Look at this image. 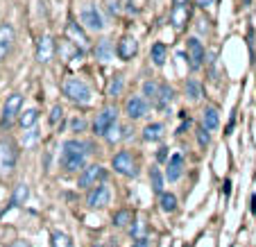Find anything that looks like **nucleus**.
Instances as JSON below:
<instances>
[{
  "label": "nucleus",
  "mask_w": 256,
  "mask_h": 247,
  "mask_svg": "<svg viewBox=\"0 0 256 247\" xmlns=\"http://www.w3.org/2000/svg\"><path fill=\"white\" fill-rule=\"evenodd\" d=\"M93 148L84 140H78V138H70L64 143L62 148V168L66 172H75V170L84 168L86 164V156L91 154Z\"/></svg>",
  "instance_id": "obj_1"
},
{
  "label": "nucleus",
  "mask_w": 256,
  "mask_h": 247,
  "mask_svg": "<svg viewBox=\"0 0 256 247\" xmlns=\"http://www.w3.org/2000/svg\"><path fill=\"white\" fill-rule=\"evenodd\" d=\"M62 91H64V96L70 102H75V104H88V102H91V88H88V84H84L82 80H78V78L64 80Z\"/></svg>",
  "instance_id": "obj_2"
},
{
  "label": "nucleus",
  "mask_w": 256,
  "mask_h": 247,
  "mask_svg": "<svg viewBox=\"0 0 256 247\" xmlns=\"http://www.w3.org/2000/svg\"><path fill=\"white\" fill-rule=\"evenodd\" d=\"M112 168L122 177H136L138 174V161L132 150H120L112 161Z\"/></svg>",
  "instance_id": "obj_3"
},
{
  "label": "nucleus",
  "mask_w": 256,
  "mask_h": 247,
  "mask_svg": "<svg viewBox=\"0 0 256 247\" xmlns=\"http://www.w3.org/2000/svg\"><path fill=\"white\" fill-rule=\"evenodd\" d=\"M104 180H106V170L102 168V166L93 164V166H86V168L80 172L78 186L84 188V190H91V188H96L98 184H102Z\"/></svg>",
  "instance_id": "obj_4"
},
{
  "label": "nucleus",
  "mask_w": 256,
  "mask_h": 247,
  "mask_svg": "<svg viewBox=\"0 0 256 247\" xmlns=\"http://www.w3.org/2000/svg\"><path fill=\"white\" fill-rule=\"evenodd\" d=\"M116 118H118V112L116 107H106L98 114L96 122H93V134L96 136H106V132L112 130L116 125Z\"/></svg>",
  "instance_id": "obj_5"
},
{
  "label": "nucleus",
  "mask_w": 256,
  "mask_h": 247,
  "mask_svg": "<svg viewBox=\"0 0 256 247\" xmlns=\"http://www.w3.org/2000/svg\"><path fill=\"white\" fill-rule=\"evenodd\" d=\"M190 18V5L188 0H172V14H170V23L174 25V30H182L188 25Z\"/></svg>",
  "instance_id": "obj_6"
},
{
  "label": "nucleus",
  "mask_w": 256,
  "mask_h": 247,
  "mask_svg": "<svg viewBox=\"0 0 256 247\" xmlns=\"http://www.w3.org/2000/svg\"><path fill=\"white\" fill-rule=\"evenodd\" d=\"M14 166H16V150H14V146H12L10 140H0V174H2V177L12 174Z\"/></svg>",
  "instance_id": "obj_7"
},
{
  "label": "nucleus",
  "mask_w": 256,
  "mask_h": 247,
  "mask_svg": "<svg viewBox=\"0 0 256 247\" xmlns=\"http://www.w3.org/2000/svg\"><path fill=\"white\" fill-rule=\"evenodd\" d=\"M80 18H82L84 28L93 30V32H100V30L104 28V20H102V14L98 12V7L93 5V2H86V5L82 7V14H80Z\"/></svg>",
  "instance_id": "obj_8"
},
{
  "label": "nucleus",
  "mask_w": 256,
  "mask_h": 247,
  "mask_svg": "<svg viewBox=\"0 0 256 247\" xmlns=\"http://www.w3.org/2000/svg\"><path fill=\"white\" fill-rule=\"evenodd\" d=\"M186 48H188V66H190V70L202 68L204 66V57H206L202 41H200L198 36H190V39L186 41Z\"/></svg>",
  "instance_id": "obj_9"
},
{
  "label": "nucleus",
  "mask_w": 256,
  "mask_h": 247,
  "mask_svg": "<svg viewBox=\"0 0 256 247\" xmlns=\"http://www.w3.org/2000/svg\"><path fill=\"white\" fill-rule=\"evenodd\" d=\"M109 200H112V190H109L106 184H98L96 188H91L86 195V204L91 208H104L106 204H109Z\"/></svg>",
  "instance_id": "obj_10"
},
{
  "label": "nucleus",
  "mask_w": 256,
  "mask_h": 247,
  "mask_svg": "<svg viewBox=\"0 0 256 247\" xmlns=\"http://www.w3.org/2000/svg\"><path fill=\"white\" fill-rule=\"evenodd\" d=\"M148 109H150V100H148L145 96H132L130 100H127V104H125V112H127V116H130L132 120L143 118L145 114H148Z\"/></svg>",
  "instance_id": "obj_11"
},
{
  "label": "nucleus",
  "mask_w": 256,
  "mask_h": 247,
  "mask_svg": "<svg viewBox=\"0 0 256 247\" xmlns=\"http://www.w3.org/2000/svg\"><path fill=\"white\" fill-rule=\"evenodd\" d=\"M20 107H23V96L20 93H14V96L7 98L5 109H2V125H12L16 120V116L20 114Z\"/></svg>",
  "instance_id": "obj_12"
},
{
  "label": "nucleus",
  "mask_w": 256,
  "mask_h": 247,
  "mask_svg": "<svg viewBox=\"0 0 256 247\" xmlns=\"http://www.w3.org/2000/svg\"><path fill=\"white\" fill-rule=\"evenodd\" d=\"M54 52H57V46H54V39L52 36H41L39 44H36V59H39L41 64H48L50 59L54 57Z\"/></svg>",
  "instance_id": "obj_13"
},
{
  "label": "nucleus",
  "mask_w": 256,
  "mask_h": 247,
  "mask_svg": "<svg viewBox=\"0 0 256 247\" xmlns=\"http://www.w3.org/2000/svg\"><path fill=\"white\" fill-rule=\"evenodd\" d=\"M66 36H68V41H72V44L78 46L80 50H88L86 34H84V30L80 28L75 20H68V25H66Z\"/></svg>",
  "instance_id": "obj_14"
},
{
  "label": "nucleus",
  "mask_w": 256,
  "mask_h": 247,
  "mask_svg": "<svg viewBox=\"0 0 256 247\" xmlns=\"http://www.w3.org/2000/svg\"><path fill=\"white\" fill-rule=\"evenodd\" d=\"M12 44H14V28L10 23H2L0 25V62L10 54Z\"/></svg>",
  "instance_id": "obj_15"
},
{
  "label": "nucleus",
  "mask_w": 256,
  "mask_h": 247,
  "mask_svg": "<svg viewBox=\"0 0 256 247\" xmlns=\"http://www.w3.org/2000/svg\"><path fill=\"white\" fill-rule=\"evenodd\" d=\"M116 52H118V57L120 59H134L136 57V52H138V44H136V39L134 36H122L120 41H118V48H116Z\"/></svg>",
  "instance_id": "obj_16"
},
{
  "label": "nucleus",
  "mask_w": 256,
  "mask_h": 247,
  "mask_svg": "<svg viewBox=\"0 0 256 247\" xmlns=\"http://www.w3.org/2000/svg\"><path fill=\"white\" fill-rule=\"evenodd\" d=\"M114 54H116V48H114V41L109 39H100L96 46V57L100 62H112Z\"/></svg>",
  "instance_id": "obj_17"
},
{
  "label": "nucleus",
  "mask_w": 256,
  "mask_h": 247,
  "mask_svg": "<svg viewBox=\"0 0 256 247\" xmlns=\"http://www.w3.org/2000/svg\"><path fill=\"white\" fill-rule=\"evenodd\" d=\"M184 172V156L182 154H172L168 161V180L170 182H177Z\"/></svg>",
  "instance_id": "obj_18"
},
{
  "label": "nucleus",
  "mask_w": 256,
  "mask_h": 247,
  "mask_svg": "<svg viewBox=\"0 0 256 247\" xmlns=\"http://www.w3.org/2000/svg\"><path fill=\"white\" fill-rule=\"evenodd\" d=\"M174 93L170 88V84H159V96H156V107L159 109H168L170 102H172Z\"/></svg>",
  "instance_id": "obj_19"
},
{
  "label": "nucleus",
  "mask_w": 256,
  "mask_h": 247,
  "mask_svg": "<svg viewBox=\"0 0 256 247\" xmlns=\"http://www.w3.org/2000/svg\"><path fill=\"white\" fill-rule=\"evenodd\" d=\"M218 125H220V114H218L216 107H206L204 109V127L208 132H216Z\"/></svg>",
  "instance_id": "obj_20"
},
{
  "label": "nucleus",
  "mask_w": 256,
  "mask_h": 247,
  "mask_svg": "<svg viewBox=\"0 0 256 247\" xmlns=\"http://www.w3.org/2000/svg\"><path fill=\"white\" fill-rule=\"evenodd\" d=\"M28 186L25 184H18L14 188V193H12V200H10V204H7V208H12V206H20V204L25 202V200H28Z\"/></svg>",
  "instance_id": "obj_21"
},
{
  "label": "nucleus",
  "mask_w": 256,
  "mask_h": 247,
  "mask_svg": "<svg viewBox=\"0 0 256 247\" xmlns=\"http://www.w3.org/2000/svg\"><path fill=\"white\" fill-rule=\"evenodd\" d=\"M161 136H164V125L161 122H152V125H148L143 130L145 140H161Z\"/></svg>",
  "instance_id": "obj_22"
},
{
  "label": "nucleus",
  "mask_w": 256,
  "mask_h": 247,
  "mask_svg": "<svg viewBox=\"0 0 256 247\" xmlns=\"http://www.w3.org/2000/svg\"><path fill=\"white\" fill-rule=\"evenodd\" d=\"M36 120H39V112H36V109H28V112H23L20 114V118H18L20 127H25V130L36 127Z\"/></svg>",
  "instance_id": "obj_23"
},
{
  "label": "nucleus",
  "mask_w": 256,
  "mask_h": 247,
  "mask_svg": "<svg viewBox=\"0 0 256 247\" xmlns=\"http://www.w3.org/2000/svg\"><path fill=\"white\" fill-rule=\"evenodd\" d=\"M159 206L164 208L166 214H172L174 208H177V198H174L172 193H166L164 190V193L159 195Z\"/></svg>",
  "instance_id": "obj_24"
},
{
  "label": "nucleus",
  "mask_w": 256,
  "mask_h": 247,
  "mask_svg": "<svg viewBox=\"0 0 256 247\" xmlns=\"http://www.w3.org/2000/svg\"><path fill=\"white\" fill-rule=\"evenodd\" d=\"M202 84L198 82V80L195 78H190L188 82H186V96L190 98V100H200V98H202Z\"/></svg>",
  "instance_id": "obj_25"
},
{
  "label": "nucleus",
  "mask_w": 256,
  "mask_h": 247,
  "mask_svg": "<svg viewBox=\"0 0 256 247\" xmlns=\"http://www.w3.org/2000/svg\"><path fill=\"white\" fill-rule=\"evenodd\" d=\"M50 245L52 247H75L72 245V240L64 232H52L50 234Z\"/></svg>",
  "instance_id": "obj_26"
},
{
  "label": "nucleus",
  "mask_w": 256,
  "mask_h": 247,
  "mask_svg": "<svg viewBox=\"0 0 256 247\" xmlns=\"http://www.w3.org/2000/svg\"><path fill=\"white\" fill-rule=\"evenodd\" d=\"M150 182H152V188H154L156 195L164 193V174H161L159 168H150Z\"/></svg>",
  "instance_id": "obj_27"
},
{
  "label": "nucleus",
  "mask_w": 256,
  "mask_h": 247,
  "mask_svg": "<svg viewBox=\"0 0 256 247\" xmlns=\"http://www.w3.org/2000/svg\"><path fill=\"white\" fill-rule=\"evenodd\" d=\"M114 224L116 227H132V211L130 208H120L116 216H114Z\"/></svg>",
  "instance_id": "obj_28"
},
{
  "label": "nucleus",
  "mask_w": 256,
  "mask_h": 247,
  "mask_svg": "<svg viewBox=\"0 0 256 247\" xmlns=\"http://www.w3.org/2000/svg\"><path fill=\"white\" fill-rule=\"evenodd\" d=\"M84 50H80L78 46L72 44V41H64L62 44V57L64 59H70V57H82Z\"/></svg>",
  "instance_id": "obj_29"
},
{
  "label": "nucleus",
  "mask_w": 256,
  "mask_h": 247,
  "mask_svg": "<svg viewBox=\"0 0 256 247\" xmlns=\"http://www.w3.org/2000/svg\"><path fill=\"white\" fill-rule=\"evenodd\" d=\"M152 64H154V66H164L166 64V46L164 44L152 46Z\"/></svg>",
  "instance_id": "obj_30"
},
{
  "label": "nucleus",
  "mask_w": 256,
  "mask_h": 247,
  "mask_svg": "<svg viewBox=\"0 0 256 247\" xmlns=\"http://www.w3.org/2000/svg\"><path fill=\"white\" fill-rule=\"evenodd\" d=\"M130 232H132V236H134V240H145V234H148V224H145L143 220H136V222H132Z\"/></svg>",
  "instance_id": "obj_31"
},
{
  "label": "nucleus",
  "mask_w": 256,
  "mask_h": 247,
  "mask_svg": "<svg viewBox=\"0 0 256 247\" xmlns=\"http://www.w3.org/2000/svg\"><path fill=\"white\" fill-rule=\"evenodd\" d=\"M39 130H36V127H30L28 132H25V136H23V146L25 148H32V146H36V143H39Z\"/></svg>",
  "instance_id": "obj_32"
},
{
  "label": "nucleus",
  "mask_w": 256,
  "mask_h": 247,
  "mask_svg": "<svg viewBox=\"0 0 256 247\" xmlns=\"http://www.w3.org/2000/svg\"><path fill=\"white\" fill-rule=\"evenodd\" d=\"M143 96L150 102H156V96H159V84L156 82H145L143 84Z\"/></svg>",
  "instance_id": "obj_33"
},
{
  "label": "nucleus",
  "mask_w": 256,
  "mask_h": 247,
  "mask_svg": "<svg viewBox=\"0 0 256 247\" xmlns=\"http://www.w3.org/2000/svg\"><path fill=\"white\" fill-rule=\"evenodd\" d=\"M62 118H64V109H62V104H54V107H52V112H50V118H48V120H50V125H52V127H57L59 122H62Z\"/></svg>",
  "instance_id": "obj_34"
},
{
  "label": "nucleus",
  "mask_w": 256,
  "mask_h": 247,
  "mask_svg": "<svg viewBox=\"0 0 256 247\" xmlns=\"http://www.w3.org/2000/svg\"><path fill=\"white\" fill-rule=\"evenodd\" d=\"M120 91H122V75H114V82H112V86H109V93H112V96H120Z\"/></svg>",
  "instance_id": "obj_35"
},
{
  "label": "nucleus",
  "mask_w": 256,
  "mask_h": 247,
  "mask_svg": "<svg viewBox=\"0 0 256 247\" xmlns=\"http://www.w3.org/2000/svg\"><path fill=\"white\" fill-rule=\"evenodd\" d=\"M195 134H198L200 146H208V130H206V127H200V130L195 132Z\"/></svg>",
  "instance_id": "obj_36"
},
{
  "label": "nucleus",
  "mask_w": 256,
  "mask_h": 247,
  "mask_svg": "<svg viewBox=\"0 0 256 247\" xmlns=\"http://www.w3.org/2000/svg\"><path fill=\"white\" fill-rule=\"evenodd\" d=\"M156 161H159V164L161 161H168V148L166 146H161L159 150H156Z\"/></svg>",
  "instance_id": "obj_37"
},
{
  "label": "nucleus",
  "mask_w": 256,
  "mask_h": 247,
  "mask_svg": "<svg viewBox=\"0 0 256 247\" xmlns=\"http://www.w3.org/2000/svg\"><path fill=\"white\" fill-rule=\"evenodd\" d=\"M195 2H198L200 7H204V10H206V7H211L213 2H216V0H195Z\"/></svg>",
  "instance_id": "obj_38"
},
{
  "label": "nucleus",
  "mask_w": 256,
  "mask_h": 247,
  "mask_svg": "<svg viewBox=\"0 0 256 247\" xmlns=\"http://www.w3.org/2000/svg\"><path fill=\"white\" fill-rule=\"evenodd\" d=\"M10 247H30V242L28 240H14Z\"/></svg>",
  "instance_id": "obj_39"
},
{
  "label": "nucleus",
  "mask_w": 256,
  "mask_h": 247,
  "mask_svg": "<svg viewBox=\"0 0 256 247\" xmlns=\"http://www.w3.org/2000/svg\"><path fill=\"white\" fill-rule=\"evenodd\" d=\"M250 211L252 214H256V195H252L250 198Z\"/></svg>",
  "instance_id": "obj_40"
},
{
  "label": "nucleus",
  "mask_w": 256,
  "mask_h": 247,
  "mask_svg": "<svg viewBox=\"0 0 256 247\" xmlns=\"http://www.w3.org/2000/svg\"><path fill=\"white\" fill-rule=\"evenodd\" d=\"M70 127H72V130H78V132H80V130L84 127V122H82V120H72V122H70Z\"/></svg>",
  "instance_id": "obj_41"
},
{
  "label": "nucleus",
  "mask_w": 256,
  "mask_h": 247,
  "mask_svg": "<svg viewBox=\"0 0 256 247\" xmlns=\"http://www.w3.org/2000/svg\"><path fill=\"white\" fill-rule=\"evenodd\" d=\"M134 247H148V242H145V240H136Z\"/></svg>",
  "instance_id": "obj_42"
},
{
  "label": "nucleus",
  "mask_w": 256,
  "mask_h": 247,
  "mask_svg": "<svg viewBox=\"0 0 256 247\" xmlns=\"http://www.w3.org/2000/svg\"><path fill=\"white\" fill-rule=\"evenodd\" d=\"M2 214H5V208H2V206H0V218H2Z\"/></svg>",
  "instance_id": "obj_43"
}]
</instances>
